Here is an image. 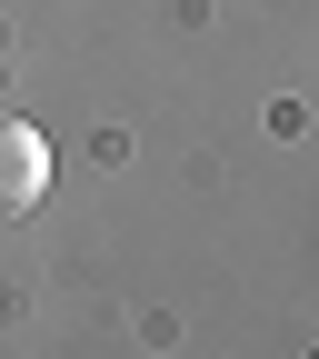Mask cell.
Wrapping results in <instances>:
<instances>
[{
  "label": "cell",
  "mask_w": 319,
  "mask_h": 359,
  "mask_svg": "<svg viewBox=\"0 0 319 359\" xmlns=\"http://www.w3.org/2000/svg\"><path fill=\"white\" fill-rule=\"evenodd\" d=\"M309 359H319V349H309Z\"/></svg>",
  "instance_id": "2"
},
{
  "label": "cell",
  "mask_w": 319,
  "mask_h": 359,
  "mask_svg": "<svg viewBox=\"0 0 319 359\" xmlns=\"http://www.w3.org/2000/svg\"><path fill=\"white\" fill-rule=\"evenodd\" d=\"M40 190H50V140L30 120H0V219L40 210Z\"/></svg>",
  "instance_id": "1"
}]
</instances>
